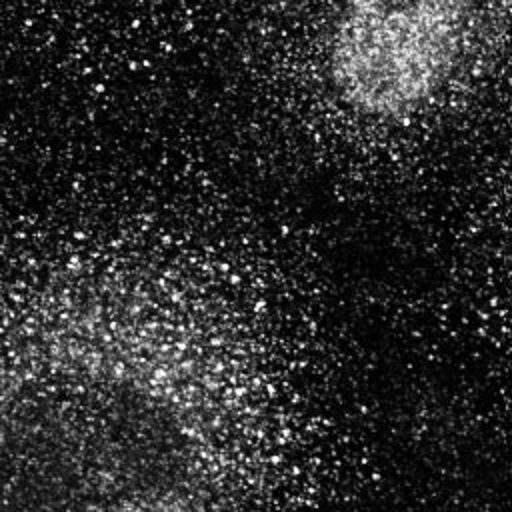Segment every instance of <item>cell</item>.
I'll list each match as a JSON object with an SVG mask.
<instances>
[{"label":"cell","mask_w":512,"mask_h":512,"mask_svg":"<svg viewBox=\"0 0 512 512\" xmlns=\"http://www.w3.org/2000/svg\"><path fill=\"white\" fill-rule=\"evenodd\" d=\"M470 4L452 0L354 2L336 18L328 64L340 98L374 118L430 102L466 44Z\"/></svg>","instance_id":"6da1fadb"}]
</instances>
